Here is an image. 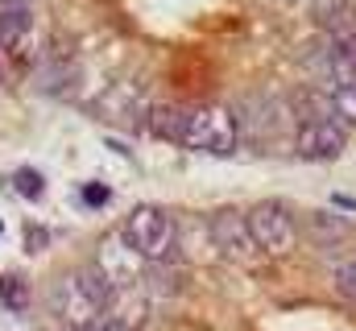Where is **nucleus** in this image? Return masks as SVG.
<instances>
[{"mask_svg":"<svg viewBox=\"0 0 356 331\" xmlns=\"http://www.w3.org/2000/svg\"><path fill=\"white\" fill-rule=\"evenodd\" d=\"M13 8H29V0H0V13H13Z\"/></svg>","mask_w":356,"mask_h":331,"instance_id":"4468645a","label":"nucleus"},{"mask_svg":"<svg viewBox=\"0 0 356 331\" xmlns=\"http://www.w3.org/2000/svg\"><path fill=\"white\" fill-rule=\"evenodd\" d=\"M327 95H332V108H336V116H340L344 124H356V79H353V83H340V87H332Z\"/></svg>","mask_w":356,"mask_h":331,"instance_id":"1a4fd4ad","label":"nucleus"},{"mask_svg":"<svg viewBox=\"0 0 356 331\" xmlns=\"http://www.w3.org/2000/svg\"><path fill=\"white\" fill-rule=\"evenodd\" d=\"M91 331H124V328H120V323H108V319H99Z\"/></svg>","mask_w":356,"mask_h":331,"instance_id":"2eb2a0df","label":"nucleus"},{"mask_svg":"<svg viewBox=\"0 0 356 331\" xmlns=\"http://www.w3.org/2000/svg\"><path fill=\"white\" fill-rule=\"evenodd\" d=\"M112 298V286L104 282V273L95 269H83V273H67L54 294H50V307L63 315V323L71 331H91L99 319H104V307Z\"/></svg>","mask_w":356,"mask_h":331,"instance_id":"f03ea898","label":"nucleus"},{"mask_svg":"<svg viewBox=\"0 0 356 331\" xmlns=\"http://www.w3.org/2000/svg\"><path fill=\"white\" fill-rule=\"evenodd\" d=\"M95 265H99V273H104V282L112 290H129L145 273V257L129 245L124 236H104L99 241V252H95Z\"/></svg>","mask_w":356,"mask_h":331,"instance_id":"0eeeda50","label":"nucleus"},{"mask_svg":"<svg viewBox=\"0 0 356 331\" xmlns=\"http://www.w3.org/2000/svg\"><path fill=\"white\" fill-rule=\"evenodd\" d=\"M83 199H88L91 207H104V203L112 199V191H108V186H99V182H91V186H83Z\"/></svg>","mask_w":356,"mask_h":331,"instance_id":"ddd939ff","label":"nucleus"},{"mask_svg":"<svg viewBox=\"0 0 356 331\" xmlns=\"http://www.w3.org/2000/svg\"><path fill=\"white\" fill-rule=\"evenodd\" d=\"M245 216H249V232L261 248V257H286L298 245V224L286 203H257Z\"/></svg>","mask_w":356,"mask_h":331,"instance_id":"20e7f679","label":"nucleus"},{"mask_svg":"<svg viewBox=\"0 0 356 331\" xmlns=\"http://www.w3.org/2000/svg\"><path fill=\"white\" fill-rule=\"evenodd\" d=\"M149 129L162 141H175L199 154H232L241 141V129L224 104H199V108H178V104H158L149 112Z\"/></svg>","mask_w":356,"mask_h":331,"instance_id":"f257e3e1","label":"nucleus"},{"mask_svg":"<svg viewBox=\"0 0 356 331\" xmlns=\"http://www.w3.org/2000/svg\"><path fill=\"white\" fill-rule=\"evenodd\" d=\"M0 294H4L8 307H25V286H21V277H4V282H0Z\"/></svg>","mask_w":356,"mask_h":331,"instance_id":"f8f14e48","label":"nucleus"},{"mask_svg":"<svg viewBox=\"0 0 356 331\" xmlns=\"http://www.w3.org/2000/svg\"><path fill=\"white\" fill-rule=\"evenodd\" d=\"M294 145H298L302 158H319V162L340 158L344 145H348V124L340 116H302Z\"/></svg>","mask_w":356,"mask_h":331,"instance_id":"423d86ee","label":"nucleus"},{"mask_svg":"<svg viewBox=\"0 0 356 331\" xmlns=\"http://www.w3.org/2000/svg\"><path fill=\"white\" fill-rule=\"evenodd\" d=\"M332 282H336V294H340V298L356 302V261H344V265H336Z\"/></svg>","mask_w":356,"mask_h":331,"instance_id":"9d476101","label":"nucleus"},{"mask_svg":"<svg viewBox=\"0 0 356 331\" xmlns=\"http://www.w3.org/2000/svg\"><path fill=\"white\" fill-rule=\"evenodd\" d=\"M33 33V17L29 8H13V13H0V46L8 50H21Z\"/></svg>","mask_w":356,"mask_h":331,"instance_id":"6e6552de","label":"nucleus"},{"mask_svg":"<svg viewBox=\"0 0 356 331\" xmlns=\"http://www.w3.org/2000/svg\"><path fill=\"white\" fill-rule=\"evenodd\" d=\"M17 191H21L25 199H38V195H42V178H38L33 170H17Z\"/></svg>","mask_w":356,"mask_h":331,"instance_id":"9b49d317","label":"nucleus"},{"mask_svg":"<svg viewBox=\"0 0 356 331\" xmlns=\"http://www.w3.org/2000/svg\"><path fill=\"white\" fill-rule=\"evenodd\" d=\"M211 241L236 265H257L261 261V248H257L253 232H249V216L236 211V207H220L211 216Z\"/></svg>","mask_w":356,"mask_h":331,"instance_id":"39448f33","label":"nucleus"},{"mask_svg":"<svg viewBox=\"0 0 356 331\" xmlns=\"http://www.w3.org/2000/svg\"><path fill=\"white\" fill-rule=\"evenodd\" d=\"M120 236L137 248L145 261H162V257H170V248H175V224H170V216H166L162 207L141 203V207L129 211Z\"/></svg>","mask_w":356,"mask_h":331,"instance_id":"7ed1b4c3","label":"nucleus"}]
</instances>
